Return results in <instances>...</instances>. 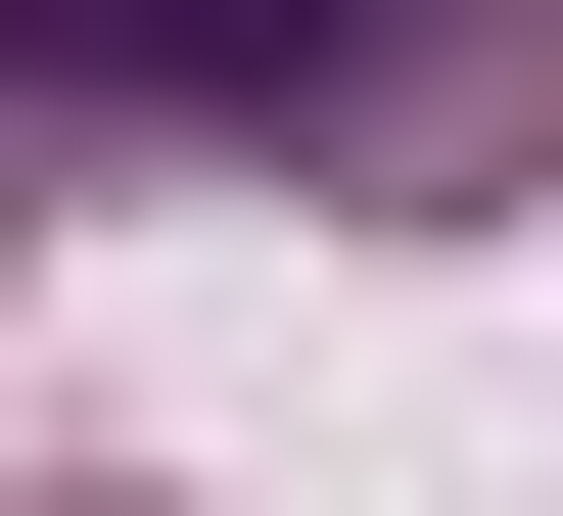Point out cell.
Masks as SVG:
<instances>
[{"label":"cell","instance_id":"obj_1","mask_svg":"<svg viewBox=\"0 0 563 516\" xmlns=\"http://www.w3.org/2000/svg\"><path fill=\"white\" fill-rule=\"evenodd\" d=\"M470 95H517V0H0V141H329V188H422Z\"/></svg>","mask_w":563,"mask_h":516},{"label":"cell","instance_id":"obj_3","mask_svg":"<svg viewBox=\"0 0 563 516\" xmlns=\"http://www.w3.org/2000/svg\"><path fill=\"white\" fill-rule=\"evenodd\" d=\"M0 235H47V141H0Z\"/></svg>","mask_w":563,"mask_h":516},{"label":"cell","instance_id":"obj_2","mask_svg":"<svg viewBox=\"0 0 563 516\" xmlns=\"http://www.w3.org/2000/svg\"><path fill=\"white\" fill-rule=\"evenodd\" d=\"M0 516H141V470H0Z\"/></svg>","mask_w":563,"mask_h":516}]
</instances>
